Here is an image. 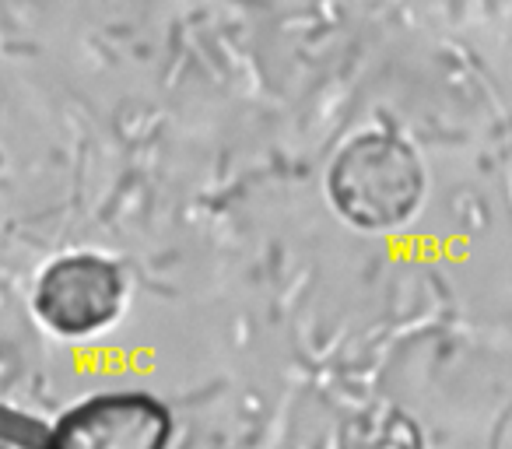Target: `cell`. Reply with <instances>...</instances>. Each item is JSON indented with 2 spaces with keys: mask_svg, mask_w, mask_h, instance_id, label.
Masks as SVG:
<instances>
[{
  "mask_svg": "<svg viewBox=\"0 0 512 449\" xmlns=\"http://www.w3.org/2000/svg\"><path fill=\"white\" fill-rule=\"evenodd\" d=\"M165 418L144 397H106L67 418L53 449H158Z\"/></svg>",
  "mask_w": 512,
  "mask_h": 449,
  "instance_id": "obj_2",
  "label": "cell"
},
{
  "mask_svg": "<svg viewBox=\"0 0 512 449\" xmlns=\"http://www.w3.org/2000/svg\"><path fill=\"white\" fill-rule=\"evenodd\" d=\"M120 306V278L99 260H67L43 278L39 313L67 334H81L106 323Z\"/></svg>",
  "mask_w": 512,
  "mask_h": 449,
  "instance_id": "obj_1",
  "label": "cell"
}]
</instances>
